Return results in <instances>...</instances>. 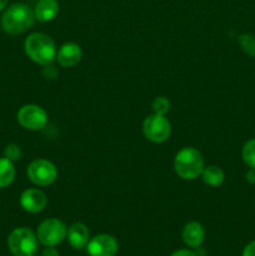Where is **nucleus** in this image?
Masks as SVG:
<instances>
[{
  "label": "nucleus",
  "instance_id": "obj_1",
  "mask_svg": "<svg viewBox=\"0 0 255 256\" xmlns=\"http://www.w3.org/2000/svg\"><path fill=\"white\" fill-rule=\"evenodd\" d=\"M35 20L34 12L26 4H12L2 16V28L10 35L22 34L32 26Z\"/></svg>",
  "mask_w": 255,
  "mask_h": 256
},
{
  "label": "nucleus",
  "instance_id": "obj_2",
  "mask_svg": "<svg viewBox=\"0 0 255 256\" xmlns=\"http://www.w3.org/2000/svg\"><path fill=\"white\" fill-rule=\"evenodd\" d=\"M24 49L28 56L39 65H49L56 59V46L49 35L34 32L25 39Z\"/></svg>",
  "mask_w": 255,
  "mask_h": 256
},
{
  "label": "nucleus",
  "instance_id": "obj_3",
  "mask_svg": "<svg viewBox=\"0 0 255 256\" xmlns=\"http://www.w3.org/2000/svg\"><path fill=\"white\" fill-rule=\"evenodd\" d=\"M204 159L194 148H184L174 159L175 172L184 180H194L204 170Z\"/></svg>",
  "mask_w": 255,
  "mask_h": 256
},
{
  "label": "nucleus",
  "instance_id": "obj_4",
  "mask_svg": "<svg viewBox=\"0 0 255 256\" xmlns=\"http://www.w3.org/2000/svg\"><path fill=\"white\" fill-rule=\"evenodd\" d=\"M38 236L28 228H16L8 238V248L12 256H35L38 252Z\"/></svg>",
  "mask_w": 255,
  "mask_h": 256
},
{
  "label": "nucleus",
  "instance_id": "obj_5",
  "mask_svg": "<svg viewBox=\"0 0 255 256\" xmlns=\"http://www.w3.org/2000/svg\"><path fill=\"white\" fill-rule=\"evenodd\" d=\"M68 234V228L62 220L46 219L39 225L36 232V236L39 242H42L45 246H56L62 244L65 240Z\"/></svg>",
  "mask_w": 255,
  "mask_h": 256
},
{
  "label": "nucleus",
  "instance_id": "obj_6",
  "mask_svg": "<svg viewBox=\"0 0 255 256\" xmlns=\"http://www.w3.org/2000/svg\"><path fill=\"white\" fill-rule=\"evenodd\" d=\"M142 132L144 136L152 142H164L169 139L172 132V125L165 115L152 114L145 118L142 122Z\"/></svg>",
  "mask_w": 255,
  "mask_h": 256
},
{
  "label": "nucleus",
  "instance_id": "obj_7",
  "mask_svg": "<svg viewBox=\"0 0 255 256\" xmlns=\"http://www.w3.org/2000/svg\"><path fill=\"white\" fill-rule=\"evenodd\" d=\"M28 178L38 186L52 185L58 178V170L52 162L45 159H36L32 162L26 170Z\"/></svg>",
  "mask_w": 255,
  "mask_h": 256
},
{
  "label": "nucleus",
  "instance_id": "obj_8",
  "mask_svg": "<svg viewBox=\"0 0 255 256\" xmlns=\"http://www.w3.org/2000/svg\"><path fill=\"white\" fill-rule=\"evenodd\" d=\"M20 126L26 130H42L48 124V114L42 106L35 104L24 105L19 109L16 115Z\"/></svg>",
  "mask_w": 255,
  "mask_h": 256
},
{
  "label": "nucleus",
  "instance_id": "obj_9",
  "mask_svg": "<svg viewBox=\"0 0 255 256\" xmlns=\"http://www.w3.org/2000/svg\"><path fill=\"white\" fill-rule=\"evenodd\" d=\"M86 249L90 256H115L119 250V244L112 235L100 234L89 240Z\"/></svg>",
  "mask_w": 255,
  "mask_h": 256
},
{
  "label": "nucleus",
  "instance_id": "obj_10",
  "mask_svg": "<svg viewBox=\"0 0 255 256\" xmlns=\"http://www.w3.org/2000/svg\"><path fill=\"white\" fill-rule=\"evenodd\" d=\"M46 204V195L39 189H26L20 195V205L25 212H30V214H36V212H42Z\"/></svg>",
  "mask_w": 255,
  "mask_h": 256
},
{
  "label": "nucleus",
  "instance_id": "obj_11",
  "mask_svg": "<svg viewBox=\"0 0 255 256\" xmlns=\"http://www.w3.org/2000/svg\"><path fill=\"white\" fill-rule=\"evenodd\" d=\"M82 49L75 42H66L56 52V60L60 66L72 68L82 59Z\"/></svg>",
  "mask_w": 255,
  "mask_h": 256
},
{
  "label": "nucleus",
  "instance_id": "obj_12",
  "mask_svg": "<svg viewBox=\"0 0 255 256\" xmlns=\"http://www.w3.org/2000/svg\"><path fill=\"white\" fill-rule=\"evenodd\" d=\"M68 242L74 249H84L89 242V229L82 222H74L68 228Z\"/></svg>",
  "mask_w": 255,
  "mask_h": 256
},
{
  "label": "nucleus",
  "instance_id": "obj_13",
  "mask_svg": "<svg viewBox=\"0 0 255 256\" xmlns=\"http://www.w3.org/2000/svg\"><path fill=\"white\" fill-rule=\"evenodd\" d=\"M204 238L205 230L200 222H188L184 226V229H182V242H185L186 246L192 248V249H195L198 246H202V242H204Z\"/></svg>",
  "mask_w": 255,
  "mask_h": 256
},
{
  "label": "nucleus",
  "instance_id": "obj_14",
  "mask_svg": "<svg viewBox=\"0 0 255 256\" xmlns=\"http://www.w3.org/2000/svg\"><path fill=\"white\" fill-rule=\"evenodd\" d=\"M59 12V2L58 0H39L35 5L34 15L38 22H52Z\"/></svg>",
  "mask_w": 255,
  "mask_h": 256
},
{
  "label": "nucleus",
  "instance_id": "obj_15",
  "mask_svg": "<svg viewBox=\"0 0 255 256\" xmlns=\"http://www.w3.org/2000/svg\"><path fill=\"white\" fill-rule=\"evenodd\" d=\"M202 182L206 185L212 188H218L224 182L225 180V174L219 166H215V165H210V166L204 168L202 172Z\"/></svg>",
  "mask_w": 255,
  "mask_h": 256
},
{
  "label": "nucleus",
  "instance_id": "obj_16",
  "mask_svg": "<svg viewBox=\"0 0 255 256\" xmlns=\"http://www.w3.org/2000/svg\"><path fill=\"white\" fill-rule=\"evenodd\" d=\"M14 162L6 158H0V189L10 186L15 180Z\"/></svg>",
  "mask_w": 255,
  "mask_h": 256
},
{
  "label": "nucleus",
  "instance_id": "obj_17",
  "mask_svg": "<svg viewBox=\"0 0 255 256\" xmlns=\"http://www.w3.org/2000/svg\"><path fill=\"white\" fill-rule=\"evenodd\" d=\"M242 156L246 166L255 169V139L248 140L242 150Z\"/></svg>",
  "mask_w": 255,
  "mask_h": 256
},
{
  "label": "nucleus",
  "instance_id": "obj_18",
  "mask_svg": "<svg viewBox=\"0 0 255 256\" xmlns=\"http://www.w3.org/2000/svg\"><path fill=\"white\" fill-rule=\"evenodd\" d=\"M239 46L249 56H255V36L252 34H242L238 38Z\"/></svg>",
  "mask_w": 255,
  "mask_h": 256
},
{
  "label": "nucleus",
  "instance_id": "obj_19",
  "mask_svg": "<svg viewBox=\"0 0 255 256\" xmlns=\"http://www.w3.org/2000/svg\"><path fill=\"white\" fill-rule=\"evenodd\" d=\"M170 102L168 98L165 96H159L155 98L154 102H152V112L154 114L159 115H165L170 110Z\"/></svg>",
  "mask_w": 255,
  "mask_h": 256
},
{
  "label": "nucleus",
  "instance_id": "obj_20",
  "mask_svg": "<svg viewBox=\"0 0 255 256\" xmlns=\"http://www.w3.org/2000/svg\"><path fill=\"white\" fill-rule=\"evenodd\" d=\"M22 148L19 146L18 144H9L4 150V158L9 159L10 162H16L22 158Z\"/></svg>",
  "mask_w": 255,
  "mask_h": 256
},
{
  "label": "nucleus",
  "instance_id": "obj_21",
  "mask_svg": "<svg viewBox=\"0 0 255 256\" xmlns=\"http://www.w3.org/2000/svg\"><path fill=\"white\" fill-rule=\"evenodd\" d=\"M242 256H255V240L244 248Z\"/></svg>",
  "mask_w": 255,
  "mask_h": 256
},
{
  "label": "nucleus",
  "instance_id": "obj_22",
  "mask_svg": "<svg viewBox=\"0 0 255 256\" xmlns=\"http://www.w3.org/2000/svg\"><path fill=\"white\" fill-rule=\"evenodd\" d=\"M172 256H196V255H195V252H192V250L182 249V250H178V252H172Z\"/></svg>",
  "mask_w": 255,
  "mask_h": 256
},
{
  "label": "nucleus",
  "instance_id": "obj_23",
  "mask_svg": "<svg viewBox=\"0 0 255 256\" xmlns=\"http://www.w3.org/2000/svg\"><path fill=\"white\" fill-rule=\"evenodd\" d=\"M42 256H59V252L54 246H46V249L42 252Z\"/></svg>",
  "mask_w": 255,
  "mask_h": 256
},
{
  "label": "nucleus",
  "instance_id": "obj_24",
  "mask_svg": "<svg viewBox=\"0 0 255 256\" xmlns=\"http://www.w3.org/2000/svg\"><path fill=\"white\" fill-rule=\"evenodd\" d=\"M245 178H246V182H250V184H255V169H249L248 170L246 175H245Z\"/></svg>",
  "mask_w": 255,
  "mask_h": 256
},
{
  "label": "nucleus",
  "instance_id": "obj_25",
  "mask_svg": "<svg viewBox=\"0 0 255 256\" xmlns=\"http://www.w3.org/2000/svg\"><path fill=\"white\" fill-rule=\"evenodd\" d=\"M8 2H9V0H0V12H2V10L6 8Z\"/></svg>",
  "mask_w": 255,
  "mask_h": 256
}]
</instances>
